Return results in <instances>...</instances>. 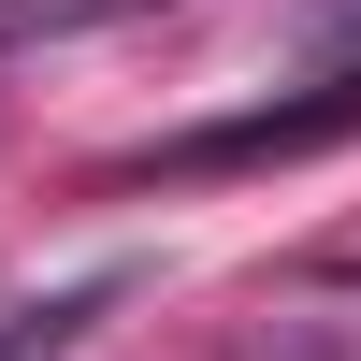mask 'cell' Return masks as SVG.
I'll use <instances>...</instances> for the list:
<instances>
[{
	"label": "cell",
	"mask_w": 361,
	"mask_h": 361,
	"mask_svg": "<svg viewBox=\"0 0 361 361\" xmlns=\"http://www.w3.org/2000/svg\"><path fill=\"white\" fill-rule=\"evenodd\" d=\"M130 289H145V260H102V275H73V289H15V304H0V361H58L102 304H130Z\"/></svg>",
	"instance_id": "obj_1"
},
{
	"label": "cell",
	"mask_w": 361,
	"mask_h": 361,
	"mask_svg": "<svg viewBox=\"0 0 361 361\" xmlns=\"http://www.w3.org/2000/svg\"><path fill=\"white\" fill-rule=\"evenodd\" d=\"M116 15H145V0H0V58L73 44V29H116Z\"/></svg>",
	"instance_id": "obj_2"
},
{
	"label": "cell",
	"mask_w": 361,
	"mask_h": 361,
	"mask_svg": "<svg viewBox=\"0 0 361 361\" xmlns=\"http://www.w3.org/2000/svg\"><path fill=\"white\" fill-rule=\"evenodd\" d=\"M304 44H318V73H361V0H318Z\"/></svg>",
	"instance_id": "obj_3"
}]
</instances>
